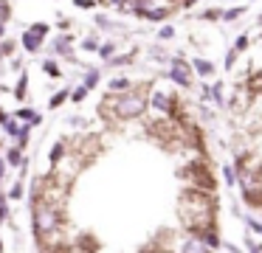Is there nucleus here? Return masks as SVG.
I'll return each mask as SVG.
<instances>
[{"mask_svg": "<svg viewBox=\"0 0 262 253\" xmlns=\"http://www.w3.org/2000/svg\"><path fill=\"white\" fill-rule=\"evenodd\" d=\"M96 25H99V31H116V28H124V25L113 23L107 14H96Z\"/></svg>", "mask_w": 262, "mask_h": 253, "instance_id": "16", "label": "nucleus"}, {"mask_svg": "<svg viewBox=\"0 0 262 253\" xmlns=\"http://www.w3.org/2000/svg\"><path fill=\"white\" fill-rule=\"evenodd\" d=\"M9 20H12V3L0 0V23H9Z\"/></svg>", "mask_w": 262, "mask_h": 253, "instance_id": "23", "label": "nucleus"}, {"mask_svg": "<svg viewBox=\"0 0 262 253\" xmlns=\"http://www.w3.org/2000/svg\"><path fill=\"white\" fill-rule=\"evenodd\" d=\"M192 70H194V73H200V76H212V73H214V65H212L209 59H194Z\"/></svg>", "mask_w": 262, "mask_h": 253, "instance_id": "14", "label": "nucleus"}, {"mask_svg": "<svg viewBox=\"0 0 262 253\" xmlns=\"http://www.w3.org/2000/svg\"><path fill=\"white\" fill-rule=\"evenodd\" d=\"M73 6H76V9H85V12H91V9L99 6V0H73Z\"/></svg>", "mask_w": 262, "mask_h": 253, "instance_id": "25", "label": "nucleus"}, {"mask_svg": "<svg viewBox=\"0 0 262 253\" xmlns=\"http://www.w3.org/2000/svg\"><path fill=\"white\" fill-rule=\"evenodd\" d=\"M6 200H9V203H20V200H25V180L17 177V180L12 183V189L6 191Z\"/></svg>", "mask_w": 262, "mask_h": 253, "instance_id": "8", "label": "nucleus"}, {"mask_svg": "<svg viewBox=\"0 0 262 253\" xmlns=\"http://www.w3.org/2000/svg\"><path fill=\"white\" fill-rule=\"evenodd\" d=\"M48 31H51V25H48V23H31V25H28V28L23 31V37H20L25 54H37V51H43Z\"/></svg>", "mask_w": 262, "mask_h": 253, "instance_id": "3", "label": "nucleus"}, {"mask_svg": "<svg viewBox=\"0 0 262 253\" xmlns=\"http://www.w3.org/2000/svg\"><path fill=\"white\" fill-rule=\"evenodd\" d=\"M130 87H133V82L127 79V76H116V79L107 82V90L110 93H124V90H130Z\"/></svg>", "mask_w": 262, "mask_h": 253, "instance_id": "12", "label": "nucleus"}, {"mask_svg": "<svg viewBox=\"0 0 262 253\" xmlns=\"http://www.w3.org/2000/svg\"><path fill=\"white\" fill-rule=\"evenodd\" d=\"M65 152H68V149H65V138L54 141V147L48 149V163H51V166H57V163L65 158Z\"/></svg>", "mask_w": 262, "mask_h": 253, "instance_id": "9", "label": "nucleus"}, {"mask_svg": "<svg viewBox=\"0 0 262 253\" xmlns=\"http://www.w3.org/2000/svg\"><path fill=\"white\" fill-rule=\"evenodd\" d=\"M6 174H9V166H6V161H3V155H0V191H3V189H6Z\"/></svg>", "mask_w": 262, "mask_h": 253, "instance_id": "26", "label": "nucleus"}, {"mask_svg": "<svg viewBox=\"0 0 262 253\" xmlns=\"http://www.w3.org/2000/svg\"><path fill=\"white\" fill-rule=\"evenodd\" d=\"M242 14V9H228L226 14H223V20H234V17H239Z\"/></svg>", "mask_w": 262, "mask_h": 253, "instance_id": "29", "label": "nucleus"}, {"mask_svg": "<svg viewBox=\"0 0 262 253\" xmlns=\"http://www.w3.org/2000/svg\"><path fill=\"white\" fill-rule=\"evenodd\" d=\"M43 70H46V76H51V79H62V76H65L57 59H46V62H43Z\"/></svg>", "mask_w": 262, "mask_h": 253, "instance_id": "13", "label": "nucleus"}, {"mask_svg": "<svg viewBox=\"0 0 262 253\" xmlns=\"http://www.w3.org/2000/svg\"><path fill=\"white\" fill-rule=\"evenodd\" d=\"M73 253H102V242H99V236L93 231L76 228V233H73Z\"/></svg>", "mask_w": 262, "mask_h": 253, "instance_id": "4", "label": "nucleus"}, {"mask_svg": "<svg viewBox=\"0 0 262 253\" xmlns=\"http://www.w3.org/2000/svg\"><path fill=\"white\" fill-rule=\"evenodd\" d=\"M68 126H73V129H85V126H88V118H85V115H71Z\"/></svg>", "mask_w": 262, "mask_h": 253, "instance_id": "24", "label": "nucleus"}, {"mask_svg": "<svg viewBox=\"0 0 262 253\" xmlns=\"http://www.w3.org/2000/svg\"><path fill=\"white\" fill-rule=\"evenodd\" d=\"M3 132L9 135V141H17V135L23 132V124H20V121H17L14 115H9V118L3 121Z\"/></svg>", "mask_w": 262, "mask_h": 253, "instance_id": "10", "label": "nucleus"}, {"mask_svg": "<svg viewBox=\"0 0 262 253\" xmlns=\"http://www.w3.org/2000/svg\"><path fill=\"white\" fill-rule=\"evenodd\" d=\"M0 152H3V141H0Z\"/></svg>", "mask_w": 262, "mask_h": 253, "instance_id": "33", "label": "nucleus"}, {"mask_svg": "<svg viewBox=\"0 0 262 253\" xmlns=\"http://www.w3.org/2000/svg\"><path fill=\"white\" fill-rule=\"evenodd\" d=\"M158 37H161V40H172V37H175V28L167 25V28H161V31H158Z\"/></svg>", "mask_w": 262, "mask_h": 253, "instance_id": "27", "label": "nucleus"}, {"mask_svg": "<svg viewBox=\"0 0 262 253\" xmlns=\"http://www.w3.org/2000/svg\"><path fill=\"white\" fill-rule=\"evenodd\" d=\"M0 40H6V23H0Z\"/></svg>", "mask_w": 262, "mask_h": 253, "instance_id": "31", "label": "nucleus"}, {"mask_svg": "<svg viewBox=\"0 0 262 253\" xmlns=\"http://www.w3.org/2000/svg\"><path fill=\"white\" fill-rule=\"evenodd\" d=\"M99 82H102V70H99V68H88L85 79H82V87L93 90V87H99Z\"/></svg>", "mask_w": 262, "mask_h": 253, "instance_id": "11", "label": "nucleus"}, {"mask_svg": "<svg viewBox=\"0 0 262 253\" xmlns=\"http://www.w3.org/2000/svg\"><path fill=\"white\" fill-rule=\"evenodd\" d=\"M14 118L25 126H40L43 124V113H40V110H31V107H20V110L14 113Z\"/></svg>", "mask_w": 262, "mask_h": 253, "instance_id": "6", "label": "nucleus"}, {"mask_svg": "<svg viewBox=\"0 0 262 253\" xmlns=\"http://www.w3.org/2000/svg\"><path fill=\"white\" fill-rule=\"evenodd\" d=\"M12 219V203L6 200V194H0V228Z\"/></svg>", "mask_w": 262, "mask_h": 253, "instance_id": "15", "label": "nucleus"}, {"mask_svg": "<svg viewBox=\"0 0 262 253\" xmlns=\"http://www.w3.org/2000/svg\"><path fill=\"white\" fill-rule=\"evenodd\" d=\"M96 54H99V59H104V62L113 59L116 57V42H99V51H96Z\"/></svg>", "mask_w": 262, "mask_h": 253, "instance_id": "18", "label": "nucleus"}, {"mask_svg": "<svg viewBox=\"0 0 262 253\" xmlns=\"http://www.w3.org/2000/svg\"><path fill=\"white\" fill-rule=\"evenodd\" d=\"M82 51L96 54V51H99V37H85V40H82Z\"/></svg>", "mask_w": 262, "mask_h": 253, "instance_id": "22", "label": "nucleus"}, {"mask_svg": "<svg viewBox=\"0 0 262 253\" xmlns=\"http://www.w3.org/2000/svg\"><path fill=\"white\" fill-rule=\"evenodd\" d=\"M6 118H9V113H6V110L0 107V126H3V121H6Z\"/></svg>", "mask_w": 262, "mask_h": 253, "instance_id": "30", "label": "nucleus"}, {"mask_svg": "<svg viewBox=\"0 0 262 253\" xmlns=\"http://www.w3.org/2000/svg\"><path fill=\"white\" fill-rule=\"evenodd\" d=\"M25 90H28V73H20V79H17V87H14V99H25Z\"/></svg>", "mask_w": 262, "mask_h": 253, "instance_id": "19", "label": "nucleus"}, {"mask_svg": "<svg viewBox=\"0 0 262 253\" xmlns=\"http://www.w3.org/2000/svg\"><path fill=\"white\" fill-rule=\"evenodd\" d=\"M0 194H3V191H0Z\"/></svg>", "mask_w": 262, "mask_h": 253, "instance_id": "34", "label": "nucleus"}, {"mask_svg": "<svg viewBox=\"0 0 262 253\" xmlns=\"http://www.w3.org/2000/svg\"><path fill=\"white\" fill-rule=\"evenodd\" d=\"M14 48H17V42L14 40H0V57H14Z\"/></svg>", "mask_w": 262, "mask_h": 253, "instance_id": "21", "label": "nucleus"}, {"mask_svg": "<svg viewBox=\"0 0 262 253\" xmlns=\"http://www.w3.org/2000/svg\"><path fill=\"white\" fill-rule=\"evenodd\" d=\"M88 93H91V90H88V87H82V84H79V87H71V96H68V102H73V104H82L85 99H88Z\"/></svg>", "mask_w": 262, "mask_h": 253, "instance_id": "20", "label": "nucleus"}, {"mask_svg": "<svg viewBox=\"0 0 262 253\" xmlns=\"http://www.w3.org/2000/svg\"><path fill=\"white\" fill-rule=\"evenodd\" d=\"M167 76H169L175 84H181V87H192V65L183 62V59H172Z\"/></svg>", "mask_w": 262, "mask_h": 253, "instance_id": "5", "label": "nucleus"}, {"mask_svg": "<svg viewBox=\"0 0 262 253\" xmlns=\"http://www.w3.org/2000/svg\"><path fill=\"white\" fill-rule=\"evenodd\" d=\"M3 161H6L9 169H17V166L25 161V155H23L20 147H14V144H12V147H6V149H3Z\"/></svg>", "mask_w": 262, "mask_h": 253, "instance_id": "7", "label": "nucleus"}, {"mask_svg": "<svg viewBox=\"0 0 262 253\" xmlns=\"http://www.w3.org/2000/svg\"><path fill=\"white\" fill-rule=\"evenodd\" d=\"M0 253H6V242H3V236H0Z\"/></svg>", "mask_w": 262, "mask_h": 253, "instance_id": "32", "label": "nucleus"}, {"mask_svg": "<svg viewBox=\"0 0 262 253\" xmlns=\"http://www.w3.org/2000/svg\"><path fill=\"white\" fill-rule=\"evenodd\" d=\"M28 219H31V236L34 239H46L57 228L68 225L71 214H68V208H59V206H51V203L40 200V203H28Z\"/></svg>", "mask_w": 262, "mask_h": 253, "instance_id": "1", "label": "nucleus"}, {"mask_svg": "<svg viewBox=\"0 0 262 253\" xmlns=\"http://www.w3.org/2000/svg\"><path fill=\"white\" fill-rule=\"evenodd\" d=\"M102 3H104V6H110V9H121L127 0H102Z\"/></svg>", "mask_w": 262, "mask_h": 253, "instance_id": "28", "label": "nucleus"}, {"mask_svg": "<svg viewBox=\"0 0 262 253\" xmlns=\"http://www.w3.org/2000/svg\"><path fill=\"white\" fill-rule=\"evenodd\" d=\"M110 102H113L116 121H133L147 113V96H144V90H136V87L124 93H110Z\"/></svg>", "mask_w": 262, "mask_h": 253, "instance_id": "2", "label": "nucleus"}, {"mask_svg": "<svg viewBox=\"0 0 262 253\" xmlns=\"http://www.w3.org/2000/svg\"><path fill=\"white\" fill-rule=\"evenodd\" d=\"M68 96H71V90H68V87H65V90H59V93H54V96L48 99V107H51V110H59L62 104L68 102Z\"/></svg>", "mask_w": 262, "mask_h": 253, "instance_id": "17", "label": "nucleus"}]
</instances>
